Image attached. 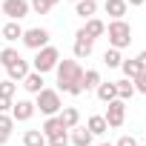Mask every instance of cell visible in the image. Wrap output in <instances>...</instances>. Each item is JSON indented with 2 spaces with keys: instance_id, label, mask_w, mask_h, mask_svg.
<instances>
[{
  "instance_id": "obj_1",
  "label": "cell",
  "mask_w": 146,
  "mask_h": 146,
  "mask_svg": "<svg viewBox=\"0 0 146 146\" xmlns=\"http://www.w3.org/2000/svg\"><path fill=\"white\" fill-rule=\"evenodd\" d=\"M57 92L66 95H83V69L78 60H60L57 63Z\"/></svg>"
},
{
  "instance_id": "obj_2",
  "label": "cell",
  "mask_w": 146,
  "mask_h": 146,
  "mask_svg": "<svg viewBox=\"0 0 146 146\" xmlns=\"http://www.w3.org/2000/svg\"><path fill=\"white\" fill-rule=\"evenodd\" d=\"M35 98H37V100H35V109H37L40 115H46V117H54V115L63 109V100H60V92H57V89H40Z\"/></svg>"
},
{
  "instance_id": "obj_3",
  "label": "cell",
  "mask_w": 146,
  "mask_h": 146,
  "mask_svg": "<svg viewBox=\"0 0 146 146\" xmlns=\"http://www.w3.org/2000/svg\"><path fill=\"white\" fill-rule=\"evenodd\" d=\"M106 35H109V46L117 49V52L132 43V26H129L126 20H112V23L106 26Z\"/></svg>"
},
{
  "instance_id": "obj_4",
  "label": "cell",
  "mask_w": 146,
  "mask_h": 146,
  "mask_svg": "<svg viewBox=\"0 0 146 146\" xmlns=\"http://www.w3.org/2000/svg\"><path fill=\"white\" fill-rule=\"evenodd\" d=\"M57 63H60V52H57L54 46H46V49H40V52L35 54V60H32V72L46 75V72L57 69Z\"/></svg>"
},
{
  "instance_id": "obj_5",
  "label": "cell",
  "mask_w": 146,
  "mask_h": 146,
  "mask_svg": "<svg viewBox=\"0 0 146 146\" xmlns=\"http://www.w3.org/2000/svg\"><path fill=\"white\" fill-rule=\"evenodd\" d=\"M23 46L26 49H35V52H40V49H46L49 46V40H52V35H49V29H43V26H35V29H23Z\"/></svg>"
},
{
  "instance_id": "obj_6",
  "label": "cell",
  "mask_w": 146,
  "mask_h": 146,
  "mask_svg": "<svg viewBox=\"0 0 146 146\" xmlns=\"http://www.w3.org/2000/svg\"><path fill=\"white\" fill-rule=\"evenodd\" d=\"M103 117H106V126H109V129H120L123 120H126V103L115 98V100L106 106V115H103Z\"/></svg>"
},
{
  "instance_id": "obj_7",
  "label": "cell",
  "mask_w": 146,
  "mask_h": 146,
  "mask_svg": "<svg viewBox=\"0 0 146 146\" xmlns=\"http://www.w3.org/2000/svg\"><path fill=\"white\" fill-rule=\"evenodd\" d=\"M0 9H3V15L9 17V20H23L32 9H29V0H3V6H0Z\"/></svg>"
},
{
  "instance_id": "obj_8",
  "label": "cell",
  "mask_w": 146,
  "mask_h": 146,
  "mask_svg": "<svg viewBox=\"0 0 146 146\" xmlns=\"http://www.w3.org/2000/svg\"><path fill=\"white\" fill-rule=\"evenodd\" d=\"M35 112H37V109H35V103H32V100H26V98H23V100H17V103H12V117H15V123H26V120H32V117H35Z\"/></svg>"
},
{
  "instance_id": "obj_9",
  "label": "cell",
  "mask_w": 146,
  "mask_h": 146,
  "mask_svg": "<svg viewBox=\"0 0 146 146\" xmlns=\"http://www.w3.org/2000/svg\"><path fill=\"white\" fill-rule=\"evenodd\" d=\"M78 35L95 43L98 37H103V35H106V23H103V20H98V17H92V20H86V26H83V29H78Z\"/></svg>"
},
{
  "instance_id": "obj_10",
  "label": "cell",
  "mask_w": 146,
  "mask_h": 146,
  "mask_svg": "<svg viewBox=\"0 0 146 146\" xmlns=\"http://www.w3.org/2000/svg\"><path fill=\"white\" fill-rule=\"evenodd\" d=\"M57 120H60V123H63V129L69 132V129L80 126V112H78L75 106H63V109L57 112Z\"/></svg>"
},
{
  "instance_id": "obj_11",
  "label": "cell",
  "mask_w": 146,
  "mask_h": 146,
  "mask_svg": "<svg viewBox=\"0 0 146 146\" xmlns=\"http://www.w3.org/2000/svg\"><path fill=\"white\" fill-rule=\"evenodd\" d=\"M29 72H32V69H29V63H26V60L20 57L17 63H12V66L6 69V75H9L6 80H12V83H23V80H26V75H29Z\"/></svg>"
},
{
  "instance_id": "obj_12",
  "label": "cell",
  "mask_w": 146,
  "mask_h": 146,
  "mask_svg": "<svg viewBox=\"0 0 146 146\" xmlns=\"http://www.w3.org/2000/svg\"><path fill=\"white\" fill-rule=\"evenodd\" d=\"M92 49H95V43H92V40H86V37L75 35V46H72V52H75V60H86V57L92 54Z\"/></svg>"
},
{
  "instance_id": "obj_13",
  "label": "cell",
  "mask_w": 146,
  "mask_h": 146,
  "mask_svg": "<svg viewBox=\"0 0 146 146\" xmlns=\"http://www.w3.org/2000/svg\"><path fill=\"white\" fill-rule=\"evenodd\" d=\"M103 9H106V15H109L112 20H123V15H126L129 3H126V0H106Z\"/></svg>"
},
{
  "instance_id": "obj_14",
  "label": "cell",
  "mask_w": 146,
  "mask_h": 146,
  "mask_svg": "<svg viewBox=\"0 0 146 146\" xmlns=\"http://www.w3.org/2000/svg\"><path fill=\"white\" fill-rule=\"evenodd\" d=\"M92 140H95V135L86 126H75L72 129V137H69V143H75V146H92Z\"/></svg>"
},
{
  "instance_id": "obj_15",
  "label": "cell",
  "mask_w": 146,
  "mask_h": 146,
  "mask_svg": "<svg viewBox=\"0 0 146 146\" xmlns=\"http://www.w3.org/2000/svg\"><path fill=\"white\" fill-rule=\"evenodd\" d=\"M40 132H43V137H46V140H52V137L63 135L66 129H63V123H60V120H57V115H54V117H46V120H43V129H40Z\"/></svg>"
},
{
  "instance_id": "obj_16",
  "label": "cell",
  "mask_w": 146,
  "mask_h": 146,
  "mask_svg": "<svg viewBox=\"0 0 146 146\" xmlns=\"http://www.w3.org/2000/svg\"><path fill=\"white\" fill-rule=\"evenodd\" d=\"M0 35H3V40L15 43V40H20V37H23V26H20L17 20H9L3 29H0Z\"/></svg>"
},
{
  "instance_id": "obj_17",
  "label": "cell",
  "mask_w": 146,
  "mask_h": 146,
  "mask_svg": "<svg viewBox=\"0 0 146 146\" xmlns=\"http://www.w3.org/2000/svg\"><path fill=\"white\" fill-rule=\"evenodd\" d=\"M98 12V0H80V3H75V15H80L83 20H92Z\"/></svg>"
},
{
  "instance_id": "obj_18",
  "label": "cell",
  "mask_w": 146,
  "mask_h": 146,
  "mask_svg": "<svg viewBox=\"0 0 146 146\" xmlns=\"http://www.w3.org/2000/svg\"><path fill=\"white\" fill-rule=\"evenodd\" d=\"M23 89H26L29 95H37L40 89H46V86H43V75H37V72H29L26 80H23Z\"/></svg>"
},
{
  "instance_id": "obj_19",
  "label": "cell",
  "mask_w": 146,
  "mask_h": 146,
  "mask_svg": "<svg viewBox=\"0 0 146 146\" xmlns=\"http://www.w3.org/2000/svg\"><path fill=\"white\" fill-rule=\"evenodd\" d=\"M12 129H15V117H12V115H0V146L9 143Z\"/></svg>"
},
{
  "instance_id": "obj_20",
  "label": "cell",
  "mask_w": 146,
  "mask_h": 146,
  "mask_svg": "<svg viewBox=\"0 0 146 146\" xmlns=\"http://www.w3.org/2000/svg\"><path fill=\"white\" fill-rule=\"evenodd\" d=\"M49 140L43 137V132L40 129H26L23 132V146H46Z\"/></svg>"
},
{
  "instance_id": "obj_21",
  "label": "cell",
  "mask_w": 146,
  "mask_h": 146,
  "mask_svg": "<svg viewBox=\"0 0 146 146\" xmlns=\"http://www.w3.org/2000/svg\"><path fill=\"white\" fill-rule=\"evenodd\" d=\"M100 83H103V78H100V72H98V69H86V72H83V92L98 89Z\"/></svg>"
},
{
  "instance_id": "obj_22",
  "label": "cell",
  "mask_w": 146,
  "mask_h": 146,
  "mask_svg": "<svg viewBox=\"0 0 146 146\" xmlns=\"http://www.w3.org/2000/svg\"><path fill=\"white\" fill-rule=\"evenodd\" d=\"M57 3H60V0H29V9L35 15H49L52 6H57Z\"/></svg>"
},
{
  "instance_id": "obj_23",
  "label": "cell",
  "mask_w": 146,
  "mask_h": 146,
  "mask_svg": "<svg viewBox=\"0 0 146 146\" xmlns=\"http://www.w3.org/2000/svg\"><path fill=\"white\" fill-rule=\"evenodd\" d=\"M95 92H98V100H103V103H112V100L117 98V89H115V83H100Z\"/></svg>"
},
{
  "instance_id": "obj_24",
  "label": "cell",
  "mask_w": 146,
  "mask_h": 146,
  "mask_svg": "<svg viewBox=\"0 0 146 146\" xmlns=\"http://www.w3.org/2000/svg\"><path fill=\"white\" fill-rule=\"evenodd\" d=\"M115 89H117V100H123V103L135 95V86H132V80H126V78H123V80H115Z\"/></svg>"
},
{
  "instance_id": "obj_25",
  "label": "cell",
  "mask_w": 146,
  "mask_h": 146,
  "mask_svg": "<svg viewBox=\"0 0 146 146\" xmlns=\"http://www.w3.org/2000/svg\"><path fill=\"white\" fill-rule=\"evenodd\" d=\"M86 129H89L92 135H103L109 126H106V117H103V115H92V117L86 120Z\"/></svg>"
},
{
  "instance_id": "obj_26",
  "label": "cell",
  "mask_w": 146,
  "mask_h": 146,
  "mask_svg": "<svg viewBox=\"0 0 146 146\" xmlns=\"http://www.w3.org/2000/svg\"><path fill=\"white\" fill-rule=\"evenodd\" d=\"M120 69H123L126 80H135V78L140 75V72H143V69H140V63H137L135 57H132V60H123V63H120Z\"/></svg>"
},
{
  "instance_id": "obj_27",
  "label": "cell",
  "mask_w": 146,
  "mask_h": 146,
  "mask_svg": "<svg viewBox=\"0 0 146 146\" xmlns=\"http://www.w3.org/2000/svg\"><path fill=\"white\" fill-rule=\"evenodd\" d=\"M103 63H106L109 69H117V66L123 63V57H120V52H117V49H112V46H109V49L103 52Z\"/></svg>"
},
{
  "instance_id": "obj_28",
  "label": "cell",
  "mask_w": 146,
  "mask_h": 146,
  "mask_svg": "<svg viewBox=\"0 0 146 146\" xmlns=\"http://www.w3.org/2000/svg\"><path fill=\"white\" fill-rule=\"evenodd\" d=\"M17 60H20V52H17V49H12V46H6L3 52H0V63H3L6 69H9L12 63H17Z\"/></svg>"
},
{
  "instance_id": "obj_29",
  "label": "cell",
  "mask_w": 146,
  "mask_h": 146,
  "mask_svg": "<svg viewBox=\"0 0 146 146\" xmlns=\"http://www.w3.org/2000/svg\"><path fill=\"white\" fill-rule=\"evenodd\" d=\"M15 92H17V83H12V80H0V98L12 100V98H15Z\"/></svg>"
},
{
  "instance_id": "obj_30",
  "label": "cell",
  "mask_w": 146,
  "mask_h": 146,
  "mask_svg": "<svg viewBox=\"0 0 146 146\" xmlns=\"http://www.w3.org/2000/svg\"><path fill=\"white\" fill-rule=\"evenodd\" d=\"M132 86H135V92H140V95H146V72H140V75L132 80Z\"/></svg>"
},
{
  "instance_id": "obj_31",
  "label": "cell",
  "mask_w": 146,
  "mask_h": 146,
  "mask_svg": "<svg viewBox=\"0 0 146 146\" xmlns=\"http://www.w3.org/2000/svg\"><path fill=\"white\" fill-rule=\"evenodd\" d=\"M46 146H69V135L63 132V135H57V137H52Z\"/></svg>"
},
{
  "instance_id": "obj_32",
  "label": "cell",
  "mask_w": 146,
  "mask_h": 146,
  "mask_svg": "<svg viewBox=\"0 0 146 146\" xmlns=\"http://www.w3.org/2000/svg\"><path fill=\"white\" fill-rule=\"evenodd\" d=\"M115 146H137V140H135L132 135H123V137H120V140H117Z\"/></svg>"
},
{
  "instance_id": "obj_33",
  "label": "cell",
  "mask_w": 146,
  "mask_h": 146,
  "mask_svg": "<svg viewBox=\"0 0 146 146\" xmlns=\"http://www.w3.org/2000/svg\"><path fill=\"white\" fill-rule=\"evenodd\" d=\"M12 103H15V100H6V98H0V115H6V112L12 109Z\"/></svg>"
},
{
  "instance_id": "obj_34",
  "label": "cell",
  "mask_w": 146,
  "mask_h": 146,
  "mask_svg": "<svg viewBox=\"0 0 146 146\" xmlns=\"http://www.w3.org/2000/svg\"><path fill=\"white\" fill-rule=\"evenodd\" d=\"M135 60H137V63H140V69H143V72H146V52H140V54H137V57H135Z\"/></svg>"
},
{
  "instance_id": "obj_35",
  "label": "cell",
  "mask_w": 146,
  "mask_h": 146,
  "mask_svg": "<svg viewBox=\"0 0 146 146\" xmlns=\"http://www.w3.org/2000/svg\"><path fill=\"white\" fill-rule=\"evenodd\" d=\"M126 3H132V6H143L146 0H126Z\"/></svg>"
},
{
  "instance_id": "obj_36",
  "label": "cell",
  "mask_w": 146,
  "mask_h": 146,
  "mask_svg": "<svg viewBox=\"0 0 146 146\" xmlns=\"http://www.w3.org/2000/svg\"><path fill=\"white\" fill-rule=\"evenodd\" d=\"M100 146H112V143H100Z\"/></svg>"
},
{
  "instance_id": "obj_37",
  "label": "cell",
  "mask_w": 146,
  "mask_h": 146,
  "mask_svg": "<svg viewBox=\"0 0 146 146\" xmlns=\"http://www.w3.org/2000/svg\"><path fill=\"white\" fill-rule=\"evenodd\" d=\"M72 3H80V0H72Z\"/></svg>"
}]
</instances>
